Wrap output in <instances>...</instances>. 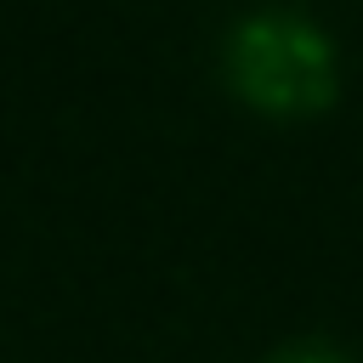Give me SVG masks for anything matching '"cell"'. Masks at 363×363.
<instances>
[{"label":"cell","instance_id":"cell-1","mask_svg":"<svg viewBox=\"0 0 363 363\" xmlns=\"http://www.w3.org/2000/svg\"><path fill=\"white\" fill-rule=\"evenodd\" d=\"M227 79L261 113H318L335 96V51L301 17H250L227 40Z\"/></svg>","mask_w":363,"mask_h":363},{"label":"cell","instance_id":"cell-2","mask_svg":"<svg viewBox=\"0 0 363 363\" xmlns=\"http://www.w3.org/2000/svg\"><path fill=\"white\" fill-rule=\"evenodd\" d=\"M267 363H346V357L329 352V346H318V340H306V346H284V352L267 357Z\"/></svg>","mask_w":363,"mask_h":363}]
</instances>
